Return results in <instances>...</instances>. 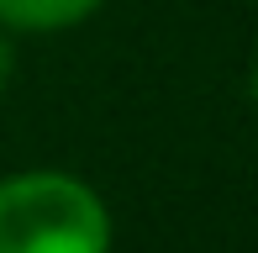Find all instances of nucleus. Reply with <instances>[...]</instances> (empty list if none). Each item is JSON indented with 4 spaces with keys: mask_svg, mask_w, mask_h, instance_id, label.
Wrapping results in <instances>:
<instances>
[{
    "mask_svg": "<svg viewBox=\"0 0 258 253\" xmlns=\"http://www.w3.org/2000/svg\"><path fill=\"white\" fill-rule=\"evenodd\" d=\"M100 0H0V21L27 32H53V27H74L95 11Z\"/></svg>",
    "mask_w": 258,
    "mask_h": 253,
    "instance_id": "obj_2",
    "label": "nucleus"
},
{
    "mask_svg": "<svg viewBox=\"0 0 258 253\" xmlns=\"http://www.w3.org/2000/svg\"><path fill=\"white\" fill-rule=\"evenodd\" d=\"M253 106H258V64H253Z\"/></svg>",
    "mask_w": 258,
    "mask_h": 253,
    "instance_id": "obj_4",
    "label": "nucleus"
},
{
    "mask_svg": "<svg viewBox=\"0 0 258 253\" xmlns=\"http://www.w3.org/2000/svg\"><path fill=\"white\" fill-rule=\"evenodd\" d=\"M6 79H11V48L0 42V90H6Z\"/></svg>",
    "mask_w": 258,
    "mask_h": 253,
    "instance_id": "obj_3",
    "label": "nucleus"
},
{
    "mask_svg": "<svg viewBox=\"0 0 258 253\" xmlns=\"http://www.w3.org/2000/svg\"><path fill=\"white\" fill-rule=\"evenodd\" d=\"M111 216L74 174L32 169L0 179V253H105Z\"/></svg>",
    "mask_w": 258,
    "mask_h": 253,
    "instance_id": "obj_1",
    "label": "nucleus"
}]
</instances>
